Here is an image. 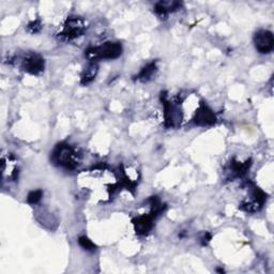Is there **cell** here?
Here are the masks:
<instances>
[{"label":"cell","instance_id":"1","mask_svg":"<svg viewBox=\"0 0 274 274\" xmlns=\"http://www.w3.org/2000/svg\"><path fill=\"white\" fill-rule=\"evenodd\" d=\"M51 161L58 166L73 170L79 164V154L75 148H73L71 145L61 143L58 144L53 150Z\"/></svg>","mask_w":274,"mask_h":274},{"label":"cell","instance_id":"2","mask_svg":"<svg viewBox=\"0 0 274 274\" xmlns=\"http://www.w3.org/2000/svg\"><path fill=\"white\" fill-rule=\"evenodd\" d=\"M122 54V46L118 42H106L101 46L89 47L86 50V57L91 62H95L100 59H116Z\"/></svg>","mask_w":274,"mask_h":274},{"label":"cell","instance_id":"3","mask_svg":"<svg viewBox=\"0 0 274 274\" xmlns=\"http://www.w3.org/2000/svg\"><path fill=\"white\" fill-rule=\"evenodd\" d=\"M85 23L79 16H70L63 25L60 34L66 40H73L78 38L85 32Z\"/></svg>","mask_w":274,"mask_h":274},{"label":"cell","instance_id":"4","mask_svg":"<svg viewBox=\"0 0 274 274\" xmlns=\"http://www.w3.org/2000/svg\"><path fill=\"white\" fill-rule=\"evenodd\" d=\"M254 44L259 53H270L274 46V38L272 32L269 30H265V29L258 30L254 35Z\"/></svg>","mask_w":274,"mask_h":274},{"label":"cell","instance_id":"5","mask_svg":"<svg viewBox=\"0 0 274 274\" xmlns=\"http://www.w3.org/2000/svg\"><path fill=\"white\" fill-rule=\"evenodd\" d=\"M193 121L196 125L206 127V125H212L216 123L217 117L212 110L205 104V103H201L196 110Z\"/></svg>","mask_w":274,"mask_h":274},{"label":"cell","instance_id":"6","mask_svg":"<svg viewBox=\"0 0 274 274\" xmlns=\"http://www.w3.org/2000/svg\"><path fill=\"white\" fill-rule=\"evenodd\" d=\"M23 69L32 75H38L41 72L44 71V59L39 54H30L26 56L23 60Z\"/></svg>","mask_w":274,"mask_h":274},{"label":"cell","instance_id":"7","mask_svg":"<svg viewBox=\"0 0 274 274\" xmlns=\"http://www.w3.org/2000/svg\"><path fill=\"white\" fill-rule=\"evenodd\" d=\"M155 218L151 213L144 214L133 220V225L135 227V232L138 235H147L153 227V220Z\"/></svg>","mask_w":274,"mask_h":274},{"label":"cell","instance_id":"8","mask_svg":"<svg viewBox=\"0 0 274 274\" xmlns=\"http://www.w3.org/2000/svg\"><path fill=\"white\" fill-rule=\"evenodd\" d=\"M180 3L176 1H160L154 6V12L160 16H166L168 13L180 8Z\"/></svg>","mask_w":274,"mask_h":274},{"label":"cell","instance_id":"9","mask_svg":"<svg viewBox=\"0 0 274 274\" xmlns=\"http://www.w3.org/2000/svg\"><path fill=\"white\" fill-rule=\"evenodd\" d=\"M157 70H158L157 61H152L150 63H148L146 66H144L142 71L138 73V75H136V78L138 80H142V81L149 80L152 78V76L154 75L155 72H157Z\"/></svg>","mask_w":274,"mask_h":274},{"label":"cell","instance_id":"10","mask_svg":"<svg viewBox=\"0 0 274 274\" xmlns=\"http://www.w3.org/2000/svg\"><path fill=\"white\" fill-rule=\"evenodd\" d=\"M97 73H98V65L95 62H91L90 64H89L86 70L84 71L83 75H81V80L80 83L83 85H88L90 84L91 81L95 78V76H97Z\"/></svg>","mask_w":274,"mask_h":274},{"label":"cell","instance_id":"11","mask_svg":"<svg viewBox=\"0 0 274 274\" xmlns=\"http://www.w3.org/2000/svg\"><path fill=\"white\" fill-rule=\"evenodd\" d=\"M251 160H248L247 162L241 163V162H236L234 161L233 163V173L237 176V177H242L247 174L248 170L251 167Z\"/></svg>","mask_w":274,"mask_h":274},{"label":"cell","instance_id":"12","mask_svg":"<svg viewBox=\"0 0 274 274\" xmlns=\"http://www.w3.org/2000/svg\"><path fill=\"white\" fill-rule=\"evenodd\" d=\"M43 196V192L41 190H35V191H31L30 193L28 194L27 196V202L28 204L30 205H35L38 204Z\"/></svg>","mask_w":274,"mask_h":274},{"label":"cell","instance_id":"13","mask_svg":"<svg viewBox=\"0 0 274 274\" xmlns=\"http://www.w3.org/2000/svg\"><path fill=\"white\" fill-rule=\"evenodd\" d=\"M78 243H79V246L81 248H83L84 250H86V251H94L95 249H97V247H95V244L90 239H88L86 236L79 237Z\"/></svg>","mask_w":274,"mask_h":274},{"label":"cell","instance_id":"14","mask_svg":"<svg viewBox=\"0 0 274 274\" xmlns=\"http://www.w3.org/2000/svg\"><path fill=\"white\" fill-rule=\"evenodd\" d=\"M41 24H40V21L39 20H35V21H32V23H30L28 25V30L30 31L31 33H36V32H39L41 30Z\"/></svg>","mask_w":274,"mask_h":274}]
</instances>
